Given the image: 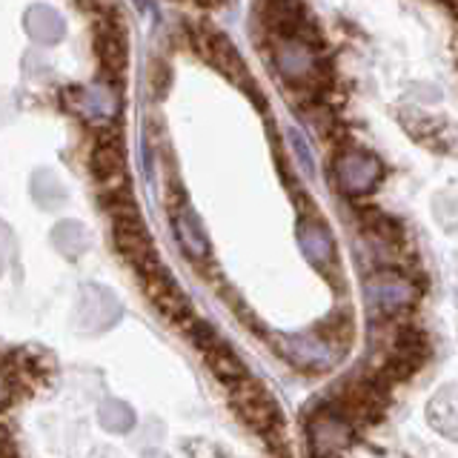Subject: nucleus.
<instances>
[{"instance_id": "nucleus-1", "label": "nucleus", "mask_w": 458, "mask_h": 458, "mask_svg": "<svg viewBox=\"0 0 458 458\" xmlns=\"http://www.w3.org/2000/svg\"><path fill=\"white\" fill-rule=\"evenodd\" d=\"M233 407L241 415V421L247 424L252 433L264 438H276L284 429L281 410L276 404V398L269 395V390L261 381H241L233 386Z\"/></svg>"}, {"instance_id": "nucleus-2", "label": "nucleus", "mask_w": 458, "mask_h": 458, "mask_svg": "<svg viewBox=\"0 0 458 458\" xmlns=\"http://www.w3.org/2000/svg\"><path fill=\"white\" fill-rule=\"evenodd\" d=\"M190 32H192V43H195L198 55L204 57L207 64H212L215 69L221 72V75H226L233 83L243 86V89H252L250 72H247V66H243L238 49L233 47V40H229L226 35H221L215 26L204 23V21L192 23Z\"/></svg>"}, {"instance_id": "nucleus-3", "label": "nucleus", "mask_w": 458, "mask_h": 458, "mask_svg": "<svg viewBox=\"0 0 458 458\" xmlns=\"http://www.w3.org/2000/svg\"><path fill=\"white\" fill-rule=\"evenodd\" d=\"M186 327H190L195 347L200 350V355H204L207 367L215 372V378L229 384V386H235V384L250 378V372H247V367H243L241 358L235 355V350L229 347V344L215 333L207 321L192 318V324H186Z\"/></svg>"}, {"instance_id": "nucleus-4", "label": "nucleus", "mask_w": 458, "mask_h": 458, "mask_svg": "<svg viewBox=\"0 0 458 458\" xmlns=\"http://www.w3.org/2000/svg\"><path fill=\"white\" fill-rule=\"evenodd\" d=\"M143 290L147 298L152 301V307L164 315L172 324H192V304L186 298L183 286L172 278V272L166 267H152L149 272H143Z\"/></svg>"}, {"instance_id": "nucleus-5", "label": "nucleus", "mask_w": 458, "mask_h": 458, "mask_svg": "<svg viewBox=\"0 0 458 458\" xmlns=\"http://www.w3.org/2000/svg\"><path fill=\"white\" fill-rule=\"evenodd\" d=\"M112 241L118 252L132 264L140 276L157 267V252H155V241L149 235L143 218H123V221H112Z\"/></svg>"}, {"instance_id": "nucleus-6", "label": "nucleus", "mask_w": 458, "mask_h": 458, "mask_svg": "<svg viewBox=\"0 0 458 458\" xmlns=\"http://www.w3.org/2000/svg\"><path fill=\"white\" fill-rule=\"evenodd\" d=\"M89 172L92 178L109 192L126 190V152L123 143L114 132H104L89 152Z\"/></svg>"}, {"instance_id": "nucleus-7", "label": "nucleus", "mask_w": 458, "mask_h": 458, "mask_svg": "<svg viewBox=\"0 0 458 458\" xmlns=\"http://www.w3.org/2000/svg\"><path fill=\"white\" fill-rule=\"evenodd\" d=\"M429 358V341L421 329L404 327L395 338V347L390 352V361H386L384 376L390 381H404L412 372H419L424 361Z\"/></svg>"}, {"instance_id": "nucleus-8", "label": "nucleus", "mask_w": 458, "mask_h": 458, "mask_svg": "<svg viewBox=\"0 0 458 458\" xmlns=\"http://www.w3.org/2000/svg\"><path fill=\"white\" fill-rule=\"evenodd\" d=\"M335 175H338V183L344 192L361 195V192L372 190L376 181L381 178V164H378V157H372L367 152H347L338 157Z\"/></svg>"}, {"instance_id": "nucleus-9", "label": "nucleus", "mask_w": 458, "mask_h": 458, "mask_svg": "<svg viewBox=\"0 0 458 458\" xmlns=\"http://www.w3.org/2000/svg\"><path fill=\"white\" fill-rule=\"evenodd\" d=\"M367 298L381 312H398L415 301V286L395 272H378L367 281Z\"/></svg>"}, {"instance_id": "nucleus-10", "label": "nucleus", "mask_w": 458, "mask_h": 458, "mask_svg": "<svg viewBox=\"0 0 458 458\" xmlns=\"http://www.w3.org/2000/svg\"><path fill=\"white\" fill-rule=\"evenodd\" d=\"M350 441H352V429L338 412H321L318 419L310 424V444H312V453L318 458L338 455L341 450L350 447Z\"/></svg>"}, {"instance_id": "nucleus-11", "label": "nucleus", "mask_w": 458, "mask_h": 458, "mask_svg": "<svg viewBox=\"0 0 458 458\" xmlns=\"http://www.w3.org/2000/svg\"><path fill=\"white\" fill-rule=\"evenodd\" d=\"M95 55L100 66L109 72V78H123L126 64H129V49L126 38L114 23H104L95 35Z\"/></svg>"}, {"instance_id": "nucleus-12", "label": "nucleus", "mask_w": 458, "mask_h": 458, "mask_svg": "<svg viewBox=\"0 0 458 458\" xmlns=\"http://www.w3.org/2000/svg\"><path fill=\"white\" fill-rule=\"evenodd\" d=\"M278 66L293 83H304L315 75V57L307 43L301 40H284L278 49Z\"/></svg>"}, {"instance_id": "nucleus-13", "label": "nucleus", "mask_w": 458, "mask_h": 458, "mask_svg": "<svg viewBox=\"0 0 458 458\" xmlns=\"http://www.w3.org/2000/svg\"><path fill=\"white\" fill-rule=\"evenodd\" d=\"M301 243H304V252L310 261L318 267H327L335 258L333 238H329L324 224H304V229H301Z\"/></svg>"}, {"instance_id": "nucleus-14", "label": "nucleus", "mask_w": 458, "mask_h": 458, "mask_svg": "<svg viewBox=\"0 0 458 458\" xmlns=\"http://www.w3.org/2000/svg\"><path fill=\"white\" fill-rule=\"evenodd\" d=\"M0 458H21L18 455V441H14L12 429L0 421Z\"/></svg>"}]
</instances>
